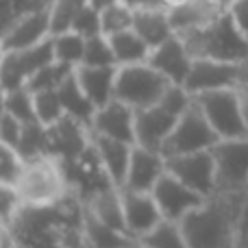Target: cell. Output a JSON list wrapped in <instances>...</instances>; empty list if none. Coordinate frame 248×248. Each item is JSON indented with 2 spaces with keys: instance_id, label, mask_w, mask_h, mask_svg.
<instances>
[{
  "instance_id": "42",
  "label": "cell",
  "mask_w": 248,
  "mask_h": 248,
  "mask_svg": "<svg viewBox=\"0 0 248 248\" xmlns=\"http://www.w3.org/2000/svg\"><path fill=\"white\" fill-rule=\"evenodd\" d=\"M185 2H189V0H157V4H159V7L168 9V11H172V9H179V7H183Z\"/></svg>"
},
{
  "instance_id": "14",
  "label": "cell",
  "mask_w": 248,
  "mask_h": 248,
  "mask_svg": "<svg viewBox=\"0 0 248 248\" xmlns=\"http://www.w3.org/2000/svg\"><path fill=\"white\" fill-rule=\"evenodd\" d=\"M153 196L161 209L163 220H172V222H181L189 211H194L205 202V196L187 187L183 181L172 176L170 172H166L159 179V183L153 189Z\"/></svg>"
},
{
  "instance_id": "38",
  "label": "cell",
  "mask_w": 248,
  "mask_h": 248,
  "mask_svg": "<svg viewBox=\"0 0 248 248\" xmlns=\"http://www.w3.org/2000/svg\"><path fill=\"white\" fill-rule=\"evenodd\" d=\"M20 207H22V201L17 196L16 187L0 185V224H11V220L16 218Z\"/></svg>"
},
{
  "instance_id": "40",
  "label": "cell",
  "mask_w": 248,
  "mask_h": 248,
  "mask_svg": "<svg viewBox=\"0 0 248 248\" xmlns=\"http://www.w3.org/2000/svg\"><path fill=\"white\" fill-rule=\"evenodd\" d=\"M235 248H248V202H246L244 214H242L240 229H237V242H235Z\"/></svg>"
},
{
  "instance_id": "35",
  "label": "cell",
  "mask_w": 248,
  "mask_h": 248,
  "mask_svg": "<svg viewBox=\"0 0 248 248\" xmlns=\"http://www.w3.org/2000/svg\"><path fill=\"white\" fill-rule=\"evenodd\" d=\"M81 65H116L111 42L105 33L92 35L85 39V55H83Z\"/></svg>"
},
{
  "instance_id": "10",
  "label": "cell",
  "mask_w": 248,
  "mask_h": 248,
  "mask_svg": "<svg viewBox=\"0 0 248 248\" xmlns=\"http://www.w3.org/2000/svg\"><path fill=\"white\" fill-rule=\"evenodd\" d=\"M55 61V50H52V37L46 42L31 48H17V50H4L2 61H0V81L7 87V92L26 87L35 72L44 65Z\"/></svg>"
},
{
  "instance_id": "36",
  "label": "cell",
  "mask_w": 248,
  "mask_h": 248,
  "mask_svg": "<svg viewBox=\"0 0 248 248\" xmlns=\"http://www.w3.org/2000/svg\"><path fill=\"white\" fill-rule=\"evenodd\" d=\"M70 31H77L83 37H92V35L103 33V24H100V9H96L92 2L83 4L77 11L72 24H70Z\"/></svg>"
},
{
  "instance_id": "15",
  "label": "cell",
  "mask_w": 248,
  "mask_h": 248,
  "mask_svg": "<svg viewBox=\"0 0 248 248\" xmlns=\"http://www.w3.org/2000/svg\"><path fill=\"white\" fill-rule=\"evenodd\" d=\"M120 192L124 209V229L133 240H140L163 220L161 209H159L153 192H131V189H120Z\"/></svg>"
},
{
  "instance_id": "41",
  "label": "cell",
  "mask_w": 248,
  "mask_h": 248,
  "mask_svg": "<svg viewBox=\"0 0 248 248\" xmlns=\"http://www.w3.org/2000/svg\"><path fill=\"white\" fill-rule=\"evenodd\" d=\"M0 248H17L16 235L9 224H0Z\"/></svg>"
},
{
  "instance_id": "2",
  "label": "cell",
  "mask_w": 248,
  "mask_h": 248,
  "mask_svg": "<svg viewBox=\"0 0 248 248\" xmlns=\"http://www.w3.org/2000/svg\"><path fill=\"white\" fill-rule=\"evenodd\" d=\"M246 209L244 192H216L181 220L189 248H235Z\"/></svg>"
},
{
  "instance_id": "28",
  "label": "cell",
  "mask_w": 248,
  "mask_h": 248,
  "mask_svg": "<svg viewBox=\"0 0 248 248\" xmlns=\"http://www.w3.org/2000/svg\"><path fill=\"white\" fill-rule=\"evenodd\" d=\"M137 244L146 248H189L181 222H172V220H161L153 231L140 237Z\"/></svg>"
},
{
  "instance_id": "39",
  "label": "cell",
  "mask_w": 248,
  "mask_h": 248,
  "mask_svg": "<svg viewBox=\"0 0 248 248\" xmlns=\"http://www.w3.org/2000/svg\"><path fill=\"white\" fill-rule=\"evenodd\" d=\"M229 13H231L237 29L248 37V0H233L229 4Z\"/></svg>"
},
{
  "instance_id": "24",
  "label": "cell",
  "mask_w": 248,
  "mask_h": 248,
  "mask_svg": "<svg viewBox=\"0 0 248 248\" xmlns=\"http://www.w3.org/2000/svg\"><path fill=\"white\" fill-rule=\"evenodd\" d=\"M227 9L218 4L216 0H189L183 7L172 9L170 11V22L174 33H185V31L198 29V26L209 24L211 20L224 13Z\"/></svg>"
},
{
  "instance_id": "48",
  "label": "cell",
  "mask_w": 248,
  "mask_h": 248,
  "mask_svg": "<svg viewBox=\"0 0 248 248\" xmlns=\"http://www.w3.org/2000/svg\"><path fill=\"white\" fill-rule=\"evenodd\" d=\"M244 194H246V202H248V183H246V189H244Z\"/></svg>"
},
{
  "instance_id": "3",
  "label": "cell",
  "mask_w": 248,
  "mask_h": 248,
  "mask_svg": "<svg viewBox=\"0 0 248 248\" xmlns=\"http://www.w3.org/2000/svg\"><path fill=\"white\" fill-rule=\"evenodd\" d=\"M22 205L48 207L72 196V185L68 179L65 163L50 153H42L26 159L24 172L16 185Z\"/></svg>"
},
{
  "instance_id": "11",
  "label": "cell",
  "mask_w": 248,
  "mask_h": 248,
  "mask_svg": "<svg viewBox=\"0 0 248 248\" xmlns=\"http://www.w3.org/2000/svg\"><path fill=\"white\" fill-rule=\"evenodd\" d=\"M218 192H244L248 183V137L220 140L211 148Z\"/></svg>"
},
{
  "instance_id": "31",
  "label": "cell",
  "mask_w": 248,
  "mask_h": 248,
  "mask_svg": "<svg viewBox=\"0 0 248 248\" xmlns=\"http://www.w3.org/2000/svg\"><path fill=\"white\" fill-rule=\"evenodd\" d=\"M77 68L72 65L59 63V61H52V63L44 65L39 72H35L31 77V81L26 83V90L29 92H46V90H59L65 83V78L74 72Z\"/></svg>"
},
{
  "instance_id": "33",
  "label": "cell",
  "mask_w": 248,
  "mask_h": 248,
  "mask_svg": "<svg viewBox=\"0 0 248 248\" xmlns=\"http://www.w3.org/2000/svg\"><path fill=\"white\" fill-rule=\"evenodd\" d=\"M133 16H135V9L131 4L118 2L109 4L100 11V24H103V33L105 35H113V33H120V31L133 29Z\"/></svg>"
},
{
  "instance_id": "43",
  "label": "cell",
  "mask_w": 248,
  "mask_h": 248,
  "mask_svg": "<svg viewBox=\"0 0 248 248\" xmlns=\"http://www.w3.org/2000/svg\"><path fill=\"white\" fill-rule=\"evenodd\" d=\"M122 2L131 4L133 9H137V7H159L157 0H122Z\"/></svg>"
},
{
  "instance_id": "6",
  "label": "cell",
  "mask_w": 248,
  "mask_h": 248,
  "mask_svg": "<svg viewBox=\"0 0 248 248\" xmlns=\"http://www.w3.org/2000/svg\"><path fill=\"white\" fill-rule=\"evenodd\" d=\"M170 85L174 83H170L161 72H157L148 61L133 65H118L116 98L126 103L135 111L157 105Z\"/></svg>"
},
{
  "instance_id": "4",
  "label": "cell",
  "mask_w": 248,
  "mask_h": 248,
  "mask_svg": "<svg viewBox=\"0 0 248 248\" xmlns=\"http://www.w3.org/2000/svg\"><path fill=\"white\" fill-rule=\"evenodd\" d=\"M185 42L194 59L211 61H246L248 59V37L235 26L229 9L220 13L209 24L198 29L176 33Z\"/></svg>"
},
{
  "instance_id": "1",
  "label": "cell",
  "mask_w": 248,
  "mask_h": 248,
  "mask_svg": "<svg viewBox=\"0 0 248 248\" xmlns=\"http://www.w3.org/2000/svg\"><path fill=\"white\" fill-rule=\"evenodd\" d=\"M83 202L77 194L48 207H26L17 209L11 220V231L17 248H61L81 231Z\"/></svg>"
},
{
  "instance_id": "9",
  "label": "cell",
  "mask_w": 248,
  "mask_h": 248,
  "mask_svg": "<svg viewBox=\"0 0 248 248\" xmlns=\"http://www.w3.org/2000/svg\"><path fill=\"white\" fill-rule=\"evenodd\" d=\"M185 90L192 96L211 90H248V59L246 61H211L194 59L192 72L185 81Z\"/></svg>"
},
{
  "instance_id": "13",
  "label": "cell",
  "mask_w": 248,
  "mask_h": 248,
  "mask_svg": "<svg viewBox=\"0 0 248 248\" xmlns=\"http://www.w3.org/2000/svg\"><path fill=\"white\" fill-rule=\"evenodd\" d=\"M52 37V11L50 4L22 13L0 33V44L4 50L31 48Z\"/></svg>"
},
{
  "instance_id": "27",
  "label": "cell",
  "mask_w": 248,
  "mask_h": 248,
  "mask_svg": "<svg viewBox=\"0 0 248 248\" xmlns=\"http://www.w3.org/2000/svg\"><path fill=\"white\" fill-rule=\"evenodd\" d=\"M81 231H83L85 242L92 248H122V246L135 244L137 242V240H133L131 235H126V233L118 231V229H113V227H107V224L100 222L98 218L87 214L85 209H83Z\"/></svg>"
},
{
  "instance_id": "32",
  "label": "cell",
  "mask_w": 248,
  "mask_h": 248,
  "mask_svg": "<svg viewBox=\"0 0 248 248\" xmlns=\"http://www.w3.org/2000/svg\"><path fill=\"white\" fill-rule=\"evenodd\" d=\"M26 159L17 148L0 141V185L7 187H16L20 181L22 172H24Z\"/></svg>"
},
{
  "instance_id": "30",
  "label": "cell",
  "mask_w": 248,
  "mask_h": 248,
  "mask_svg": "<svg viewBox=\"0 0 248 248\" xmlns=\"http://www.w3.org/2000/svg\"><path fill=\"white\" fill-rule=\"evenodd\" d=\"M33 105H35V118L42 126H55L59 120L65 118V109L61 103L59 90H46V92H33Z\"/></svg>"
},
{
  "instance_id": "25",
  "label": "cell",
  "mask_w": 248,
  "mask_h": 248,
  "mask_svg": "<svg viewBox=\"0 0 248 248\" xmlns=\"http://www.w3.org/2000/svg\"><path fill=\"white\" fill-rule=\"evenodd\" d=\"M59 96H61V103H63L65 109V116L74 118L81 124H85L87 128L92 126V120H94V113H96V105L87 98V94L81 90L78 85L77 77L74 72L65 78V83L59 87Z\"/></svg>"
},
{
  "instance_id": "29",
  "label": "cell",
  "mask_w": 248,
  "mask_h": 248,
  "mask_svg": "<svg viewBox=\"0 0 248 248\" xmlns=\"http://www.w3.org/2000/svg\"><path fill=\"white\" fill-rule=\"evenodd\" d=\"M52 50H55V61L78 68L83 63V55H85V37L78 35L77 31L55 33L52 35Z\"/></svg>"
},
{
  "instance_id": "47",
  "label": "cell",
  "mask_w": 248,
  "mask_h": 248,
  "mask_svg": "<svg viewBox=\"0 0 248 248\" xmlns=\"http://www.w3.org/2000/svg\"><path fill=\"white\" fill-rule=\"evenodd\" d=\"M122 248H140V244L135 242V244H128V246H122Z\"/></svg>"
},
{
  "instance_id": "5",
  "label": "cell",
  "mask_w": 248,
  "mask_h": 248,
  "mask_svg": "<svg viewBox=\"0 0 248 248\" xmlns=\"http://www.w3.org/2000/svg\"><path fill=\"white\" fill-rule=\"evenodd\" d=\"M192 100L194 96L183 85H170L157 105L135 111V144L161 153L176 120Z\"/></svg>"
},
{
  "instance_id": "8",
  "label": "cell",
  "mask_w": 248,
  "mask_h": 248,
  "mask_svg": "<svg viewBox=\"0 0 248 248\" xmlns=\"http://www.w3.org/2000/svg\"><path fill=\"white\" fill-rule=\"evenodd\" d=\"M218 141H220V137L211 128V124L205 118L202 109L196 105V100H192V105L176 120L174 128H172V133L168 135L166 144H163L161 153L166 157L201 153V150H211Z\"/></svg>"
},
{
  "instance_id": "26",
  "label": "cell",
  "mask_w": 248,
  "mask_h": 248,
  "mask_svg": "<svg viewBox=\"0 0 248 248\" xmlns=\"http://www.w3.org/2000/svg\"><path fill=\"white\" fill-rule=\"evenodd\" d=\"M107 37H109V42H111L116 65H133V63H146V61H148L153 48H150L133 29L107 35Z\"/></svg>"
},
{
  "instance_id": "16",
  "label": "cell",
  "mask_w": 248,
  "mask_h": 248,
  "mask_svg": "<svg viewBox=\"0 0 248 248\" xmlns=\"http://www.w3.org/2000/svg\"><path fill=\"white\" fill-rule=\"evenodd\" d=\"M92 144V131L74 118L65 116L55 126L46 128V150L63 163L74 161Z\"/></svg>"
},
{
  "instance_id": "34",
  "label": "cell",
  "mask_w": 248,
  "mask_h": 248,
  "mask_svg": "<svg viewBox=\"0 0 248 248\" xmlns=\"http://www.w3.org/2000/svg\"><path fill=\"white\" fill-rule=\"evenodd\" d=\"M4 111L11 113L13 118H17L22 124H35V105H33V92H29L26 87L13 90L7 94V103H4Z\"/></svg>"
},
{
  "instance_id": "17",
  "label": "cell",
  "mask_w": 248,
  "mask_h": 248,
  "mask_svg": "<svg viewBox=\"0 0 248 248\" xmlns=\"http://www.w3.org/2000/svg\"><path fill=\"white\" fill-rule=\"evenodd\" d=\"M168 172L166 168V155L159 150H150L144 146H133L131 161H128L126 179H124L122 189L131 192H153L155 185L159 183L163 174Z\"/></svg>"
},
{
  "instance_id": "21",
  "label": "cell",
  "mask_w": 248,
  "mask_h": 248,
  "mask_svg": "<svg viewBox=\"0 0 248 248\" xmlns=\"http://www.w3.org/2000/svg\"><path fill=\"white\" fill-rule=\"evenodd\" d=\"M92 144H94L96 155H98L100 163H103L107 176L111 179V183L122 189L124 179H126L128 161H131L133 146L135 144H126V141L111 140V137L94 135V133H92Z\"/></svg>"
},
{
  "instance_id": "22",
  "label": "cell",
  "mask_w": 248,
  "mask_h": 248,
  "mask_svg": "<svg viewBox=\"0 0 248 248\" xmlns=\"http://www.w3.org/2000/svg\"><path fill=\"white\" fill-rule=\"evenodd\" d=\"M133 31L150 48H157L159 44L176 35L170 22V11L163 7H137L133 16Z\"/></svg>"
},
{
  "instance_id": "50",
  "label": "cell",
  "mask_w": 248,
  "mask_h": 248,
  "mask_svg": "<svg viewBox=\"0 0 248 248\" xmlns=\"http://www.w3.org/2000/svg\"><path fill=\"white\" fill-rule=\"evenodd\" d=\"M61 248H65V246H61Z\"/></svg>"
},
{
  "instance_id": "23",
  "label": "cell",
  "mask_w": 248,
  "mask_h": 248,
  "mask_svg": "<svg viewBox=\"0 0 248 248\" xmlns=\"http://www.w3.org/2000/svg\"><path fill=\"white\" fill-rule=\"evenodd\" d=\"M81 202L87 214L98 218L100 222H105L107 227H113V229H118V231L126 233V229H124V209H122L120 187L109 185V187H103V189H98V192L90 194V196Z\"/></svg>"
},
{
  "instance_id": "18",
  "label": "cell",
  "mask_w": 248,
  "mask_h": 248,
  "mask_svg": "<svg viewBox=\"0 0 248 248\" xmlns=\"http://www.w3.org/2000/svg\"><path fill=\"white\" fill-rule=\"evenodd\" d=\"M148 63L153 65L157 72H161L174 85H185L189 72L194 65V57L189 55L185 42L179 35H172L170 39H166L163 44H159L157 48L150 50Z\"/></svg>"
},
{
  "instance_id": "37",
  "label": "cell",
  "mask_w": 248,
  "mask_h": 248,
  "mask_svg": "<svg viewBox=\"0 0 248 248\" xmlns=\"http://www.w3.org/2000/svg\"><path fill=\"white\" fill-rule=\"evenodd\" d=\"M24 126L17 118H13L11 113L2 111L0 113V141L4 144L13 146V148L20 150V141H22V135H24Z\"/></svg>"
},
{
  "instance_id": "45",
  "label": "cell",
  "mask_w": 248,
  "mask_h": 248,
  "mask_svg": "<svg viewBox=\"0 0 248 248\" xmlns=\"http://www.w3.org/2000/svg\"><path fill=\"white\" fill-rule=\"evenodd\" d=\"M7 94H9V92H7V87H4V85H2V81H0V113L4 111V103H7Z\"/></svg>"
},
{
  "instance_id": "12",
  "label": "cell",
  "mask_w": 248,
  "mask_h": 248,
  "mask_svg": "<svg viewBox=\"0 0 248 248\" xmlns=\"http://www.w3.org/2000/svg\"><path fill=\"white\" fill-rule=\"evenodd\" d=\"M166 168L172 176L183 181L187 187L198 192L201 196H211L218 192V179H216V161L211 150L201 153L174 155L166 157Z\"/></svg>"
},
{
  "instance_id": "7",
  "label": "cell",
  "mask_w": 248,
  "mask_h": 248,
  "mask_svg": "<svg viewBox=\"0 0 248 248\" xmlns=\"http://www.w3.org/2000/svg\"><path fill=\"white\" fill-rule=\"evenodd\" d=\"M220 140L248 137V126L237 90H211L194 96Z\"/></svg>"
},
{
  "instance_id": "49",
  "label": "cell",
  "mask_w": 248,
  "mask_h": 248,
  "mask_svg": "<svg viewBox=\"0 0 248 248\" xmlns=\"http://www.w3.org/2000/svg\"><path fill=\"white\" fill-rule=\"evenodd\" d=\"M140 248H146V246H140Z\"/></svg>"
},
{
  "instance_id": "46",
  "label": "cell",
  "mask_w": 248,
  "mask_h": 248,
  "mask_svg": "<svg viewBox=\"0 0 248 248\" xmlns=\"http://www.w3.org/2000/svg\"><path fill=\"white\" fill-rule=\"evenodd\" d=\"M216 2H218V4H222V7H224V9H229V4H231V2H233V0H216Z\"/></svg>"
},
{
  "instance_id": "19",
  "label": "cell",
  "mask_w": 248,
  "mask_h": 248,
  "mask_svg": "<svg viewBox=\"0 0 248 248\" xmlns=\"http://www.w3.org/2000/svg\"><path fill=\"white\" fill-rule=\"evenodd\" d=\"M90 131L94 135L135 144V109L128 107L122 100L113 98L105 107L96 109Z\"/></svg>"
},
{
  "instance_id": "20",
  "label": "cell",
  "mask_w": 248,
  "mask_h": 248,
  "mask_svg": "<svg viewBox=\"0 0 248 248\" xmlns=\"http://www.w3.org/2000/svg\"><path fill=\"white\" fill-rule=\"evenodd\" d=\"M74 77L87 98L96 105V109L116 98L118 65H78L74 70Z\"/></svg>"
},
{
  "instance_id": "44",
  "label": "cell",
  "mask_w": 248,
  "mask_h": 248,
  "mask_svg": "<svg viewBox=\"0 0 248 248\" xmlns=\"http://www.w3.org/2000/svg\"><path fill=\"white\" fill-rule=\"evenodd\" d=\"M240 98H242V109H244L246 126H248V90H242V92H240Z\"/></svg>"
}]
</instances>
